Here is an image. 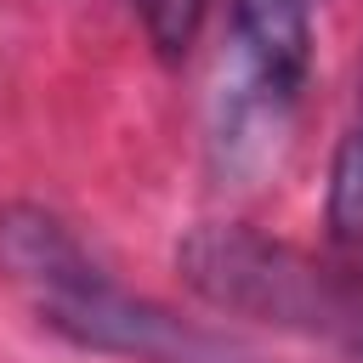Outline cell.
I'll use <instances>...</instances> for the list:
<instances>
[{"mask_svg": "<svg viewBox=\"0 0 363 363\" xmlns=\"http://www.w3.org/2000/svg\"><path fill=\"white\" fill-rule=\"evenodd\" d=\"M0 261L23 284L34 312L57 335H68L91 352H119L136 363H227L233 357L227 340L119 289L79 250V238L45 210H6L0 216Z\"/></svg>", "mask_w": 363, "mask_h": 363, "instance_id": "6da1fadb", "label": "cell"}, {"mask_svg": "<svg viewBox=\"0 0 363 363\" xmlns=\"http://www.w3.org/2000/svg\"><path fill=\"white\" fill-rule=\"evenodd\" d=\"M176 261L210 306L301 329L363 357V284L340 278L335 267H318L250 227H199L176 250Z\"/></svg>", "mask_w": 363, "mask_h": 363, "instance_id": "7a4b0ae2", "label": "cell"}, {"mask_svg": "<svg viewBox=\"0 0 363 363\" xmlns=\"http://www.w3.org/2000/svg\"><path fill=\"white\" fill-rule=\"evenodd\" d=\"M233 40L267 108H289L312 68V0H233Z\"/></svg>", "mask_w": 363, "mask_h": 363, "instance_id": "3957f363", "label": "cell"}, {"mask_svg": "<svg viewBox=\"0 0 363 363\" xmlns=\"http://www.w3.org/2000/svg\"><path fill=\"white\" fill-rule=\"evenodd\" d=\"M323 216H329V238L363 261V113L346 125L335 159H329V199H323Z\"/></svg>", "mask_w": 363, "mask_h": 363, "instance_id": "277c9868", "label": "cell"}, {"mask_svg": "<svg viewBox=\"0 0 363 363\" xmlns=\"http://www.w3.org/2000/svg\"><path fill=\"white\" fill-rule=\"evenodd\" d=\"M204 11H210V0H136V17H142V28H147V40L164 62L193 51Z\"/></svg>", "mask_w": 363, "mask_h": 363, "instance_id": "5b68a950", "label": "cell"}]
</instances>
